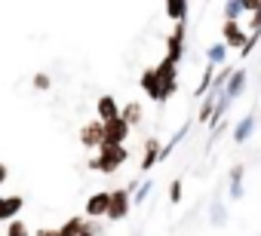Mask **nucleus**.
Instances as JSON below:
<instances>
[{
	"label": "nucleus",
	"mask_w": 261,
	"mask_h": 236,
	"mask_svg": "<svg viewBox=\"0 0 261 236\" xmlns=\"http://www.w3.org/2000/svg\"><path fill=\"white\" fill-rule=\"evenodd\" d=\"M123 163H126V148H123V144H101V148H98V157L89 160V169L111 175V172H117Z\"/></svg>",
	"instance_id": "nucleus-1"
},
{
	"label": "nucleus",
	"mask_w": 261,
	"mask_h": 236,
	"mask_svg": "<svg viewBox=\"0 0 261 236\" xmlns=\"http://www.w3.org/2000/svg\"><path fill=\"white\" fill-rule=\"evenodd\" d=\"M133 190L129 187H120V190H111V212H108V218L111 221H123L126 215H129V205H133L136 199L129 196Z\"/></svg>",
	"instance_id": "nucleus-2"
},
{
	"label": "nucleus",
	"mask_w": 261,
	"mask_h": 236,
	"mask_svg": "<svg viewBox=\"0 0 261 236\" xmlns=\"http://www.w3.org/2000/svg\"><path fill=\"white\" fill-rule=\"evenodd\" d=\"M175 74H178V65H175L172 58H163V62L157 65V77H160V83H163V101H166L169 95H175V89H178Z\"/></svg>",
	"instance_id": "nucleus-3"
},
{
	"label": "nucleus",
	"mask_w": 261,
	"mask_h": 236,
	"mask_svg": "<svg viewBox=\"0 0 261 236\" xmlns=\"http://www.w3.org/2000/svg\"><path fill=\"white\" fill-rule=\"evenodd\" d=\"M80 144L83 148H101L105 144V123L101 120H89L83 129H80Z\"/></svg>",
	"instance_id": "nucleus-4"
},
{
	"label": "nucleus",
	"mask_w": 261,
	"mask_h": 236,
	"mask_svg": "<svg viewBox=\"0 0 261 236\" xmlns=\"http://www.w3.org/2000/svg\"><path fill=\"white\" fill-rule=\"evenodd\" d=\"M129 129H133V126H129L123 116H120V120L105 123V144H123L126 135H129Z\"/></svg>",
	"instance_id": "nucleus-5"
},
{
	"label": "nucleus",
	"mask_w": 261,
	"mask_h": 236,
	"mask_svg": "<svg viewBox=\"0 0 261 236\" xmlns=\"http://www.w3.org/2000/svg\"><path fill=\"white\" fill-rule=\"evenodd\" d=\"M139 83H142V89H145L157 104H163V83H160V77H157V68H148Z\"/></svg>",
	"instance_id": "nucleus-6"
},
{
	"label": "nucleus",
	"mask_w": 261,
	"mask_h": 236,
	"mask_svg": "<svg viewBox=\"0 0 261 236\" xmlns=\"http://www.w3.org/2000/svg\"><path fill=\"white\" fill-rule=\"evenodd\" d=\"M108 212H111V190L108 193H92L86 199V215L89 218H108Z\"/></svg>",
	"instance_id": "nucleus-7"
},
{
	"label": "nucleus",
	"mask_w": 261,
	"mask_h": 236,
	"mask_svg": "<svg viewBox=\"0 0 261 236\" xmlns=\"http://www.w3.org/2000/svg\"><path fill=\"white\" fill-rule=\"evenodd\" d=\"M221 37H224V46H240V52H243V49H246V43H249V37L240 31V22H224Z\"/></svg>",
	"instance_id": "nucleus-8"
},
{
	"label": "nucleus",
	"mask_w": 261,
	"mask_h": 236,
	"mask_svg": "<svg viewBox=\"0 0 261 236\" xmlns=\"http://www.w3.org/2000/svg\"><path fill=\"white\" fill-rule=\"evenodd\" d=\"M181 55H185V22L181 25H175V34L169 37V43H166V58H172L175 65L181 62Z\"/></svg>",
	"instance_id": "nucleus-9"
},
{
	"label": "nucleus",
	"mask_w": 261,
	"mask_h": 236,
	"mask_svg": "<svg viewBox=\"0 0 261 236\" xmlns=\"http://www.w3.org/2000/svg\"><path fill=\"white\" fill-rule=\"evenodd\" d=\"M160 157H163V144H160L157 138H148V141H145V157H142V166H139V169H142V172L154 169Z\"/></svg>",
	"instance_id": "nucleus-10"
},
{
	"label": "nucleus",
	"mask_w": 261,
	"mask_h": 236,
	"mask_svg": "<svg viewBox=\"0 0 261 236\" xmlns=\"http://www.w3.org/2000/svg\"><path fill=\"white\" fill-rule=\"evenodd\" d=\"M120 116H123V110L117 107V101L111 95H101L98 98V120L101 123H111V120H120Z\"/></svg>",
	"instance_id": "nucleus-11"
},
{
	"label": "nucleus",
	"mask_w": 261,
	"mask_h": 236,
	"mask_svg": "<svg viewBox=\"0 0 261 236\" xmlns=\"http://www.w3.org/2000/svg\"><path fill=\"white\" fill-rule=\"evenodd\" d=\"M25 205V196L13 193V196H4V202H0V218H7V221H16V215L22 212Z\"/></svg>",
	"instance_id": "nucleus-12"
},
{
	"label": "nucleus",
	"mask_w": 261,
	"mask_h": 236,
	"mask_svg": "<svg viewBox=\"0 0 261 236\" xmlns=\"http://www.w3.org/2000/svg\"><path fill=\"white\" fill-rule=\"evenodd\" d=\"M252 132H255V113H246L243 120L237 123V129H233V141L237 144H246L252 138Z\"/></svg>",
	"instance_id": "nucleus-13"
},
{
	"label": "nucleus",
	"mask_w": 261,
	"mask_h": 236,
	"mask_svg": "<svg viewBox=\"0 0 261 236\" xmlns=\"http://www.w3.org/2000/svg\"><path fill=\"white\" fill-rule=\"evenodd\" d=\"M246 89V71H233V77H230V83H227V89H224V95L233 101V98H240V92Z\"/></svg>",
	"instance_id": "nucleus-14"
},
{
	"label": "nucleus",
	"mask_w": 261,
	"mask_h": 236,
	"mask_svg": "<svg viewBox=\"0 0 261 236\" xmlns=\"http://www.w3.org/2000/svg\"><path fill=\"white\" fill-rule=\"evenodd\" d=\"M243 172H246V166L230 169V196L233 199H243Z\"/></svg>",
	"instance_id": "nucleus-15"
},
{
	"label": "nucleus",
	"mask_w": 261,
	"mask_h": 236,
	"mask_svg": "<svg viewBox=\"0 0 261 236\" xmlns=\"http://www.w3.org/2000/svg\"><path fill=\"white\" fill-rule=\"evenodd\" d=\"M123 120H126L129 126H139V123H142V104H139V101H129V104L123 107Z\"/></svg>",
	"instance_id": "nucleus-16"
},
{
	"label": "nucleus",
	"mask_w": 261,
	"mask_h": 236,
	"mask_svg": "<svg viewBox=\"0 0 261 236\" xmlns=\"http://www.w3.org/2000/svg\"><path fill=\"white\" fill-rule=\"evenodd\" d=\"M209 221H212V227H221V224L227 221V209L221 205V199H218V196L212 199V212H209Z\"/></svg>",
	"instance_id": "nucleus-17"
},
{
	"label": "nucleus",
	"mask_w": 261,
	"mask_h": 236,
	"mask_svg": "<svg viewBox=\"0 0 261 236\" xmlns=\"http://www.w3.org/2000/svg\"><path fill=\"white\" fill-rule=\"evenodd\" d=\"M83 230H86V221H83V218H68L59 233H62V236H80Z\"/></svg>",
	"instance_id": "nucleus-18"
},
{
	"label": "nucleus",
	"mask_w": 261,
	"mask_h": 236,
	"mask_svg": "<svg viewBox=\"0 0 261 236\" xmlns=\"http://www.w3.org/2000/svg\"><path fill=\"white\" fill-rule=\"evenodd\" d=\"M224 55H227V46H224V40L206 49V58H209V65H221V62H224Z\"/></svg>",
	"instance_id": "nucleus-19"
},
{
	"label": "nucleus",
	"mask_w": 261,
	"mask_h": 236,
	"mask_svg": "<svg viewBox=\"0 0 261 236\" xmlns=\"http://www.w3.org/2000/svg\"><path fill=\"white\" fill-rule=\"evenodd\" d=\"M240 13H246V0H230V4H224V16H227V22H237Z\"/></svg>",
	"instance_id": "nucleus-20"
},
{
	"label": "nucleus",
	"mask_w": 261,
	"mask_h": 236,
	"mask_svg": "<svg viewBox=\"0 0 261 236\" xmlns=\"http://www.w3.org/2000/svg\"><path fill=\"white\" fill-rule=\"evenodd\" d=\"M166 13H169V19H175V25H181L185 22V16H188V4H166Z\"/></svg>",
	"instance_id": "nucleus-21"
},
{
	"label": "nucleus",
	"mask_w": 261,
	"mask_h": 236,
	"mask_svg": "<svg viewBox=\"0 0 261 236\" xmlns=\"http://www.w3.org/2000/svg\"><path fill=\"white\" fill-rule=\"evenodd\" d=\"M7 236H31L28 233V227H25V221H10V227H7Z\"/></svg>",
	"instance_id": "nucleus-22"
},
{
	"label": "nucleus",
	"mask_w": 261,
	"mask_h": 236,
	"mask_svg": "<svg viewBox=\"0 0 261 236\" xmlns=\"http://www.w3.org/2000/svg\"><path fill=\"white\" fill-rule=\"evenodd\" d=\"M151 190H154V181H151V178H148V181H145V184H142V187H139V193H136V196H133V199H136V202H145V199H148V193H151Z\"/></svg>",
	"instance_id": "nucleus-23"
},
{
	"label": "nucleus",
	"mask_w": 261,
	"mask_h": 236,
	"mask_svg": "<svg viewBox=\"0 0 261 236\" xmlns=\"http://www.w3.org/2000/svg\"><path fill=\"white\" fill-rule=\"evenodd\" d=\"M169 199H172V202L181 199V178H175V181L169 184Z\"/></svg>",
	"instance_id": "nucleus-24"
},
{
	"label": "nucleus",
	"mask_w": 261,
	"mask_h": 236,
	"mask_svg": "<svg viewBox=\"0 0 261 236\" xmlns=\"http://www.w3.org/2000/svg\"><path fill=\"white\" fill-rule=\"evenodd\" d=\"M34 89L46 92V89H49V77H46V74H37V77H34Z\"/></svg>",
	"instance_id": "nucleus-25"
},
{
	"label": "nucleus",
	"mask_w": 261,
	"mask_h": 236,
	"mask_svg": "<svg viewBox=\"0 0 261 236\" xmlns=\"http://www.w3.org/2000/svg\"><path fill=\"white\" fill-rule=\"evenodd\" d=\"M95 233H98V227H95V224H92V221H86V230H83V233H80V236H95Z\"/></svg>",
	"instance_id": "nucleus-26"
},
{
	"label": "nucleus",
	"mask_w": 261,
	"mask_h": 236,
	"mask_svg": "<svg viewBox=\"0 0 261 236\" xmlns=\"http://www.w3.org/2000/svg\"><path fill=\"white\" fill-rule=\"evenodd\" d=\"M37 236H62V233H59V230H40Z\"/></svg>",
	"instance_id": "nucleus-27"
},
{
	"label": "nucleus",
	"mask_w": 261,
	"mask_h": 236,
	"mask_svg": "<svg viewBox=\"0 0 261 236\" xmlns=\"http://www.w3.org/2000/svg\"><path fill=\"white\" fill-rule=\"evenodd\" d=\"M136 236H139V233H136Z\"/></svg>",
	"instance_id": "nucleus-28"
}]
</instances>
